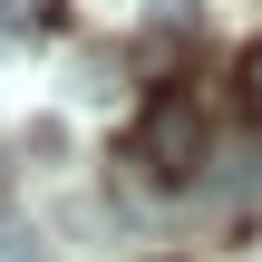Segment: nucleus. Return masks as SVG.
<instances>
[{"label":"nucleus","mask_w":262,"mask_h":262,"mask_svg":"<svg viewBox=\"0 0 262 262\" xmlns=\"http://www.w3.org/2000/svg\"><path fill=\"white\" fill-rule=\"evenodd\" d=\"M233 97H243V117H262V39L233 58Z\"/></svg>","instance_id":"2"},{"label":"nucleus","mask_w":262,"mask_h":262,"mask_svg":"<svg viewBox=\"0 0 262 262\" xmlns=\"http://www.w3.org/2000/svg\"><path fill=\"white\" fill-rule=\"evenodd\" d=\"M136 165H146L156 185H194V175H204V117H194V97H156V107H146Z\"/></svg>","instance_id":"1"}]
</instances>
